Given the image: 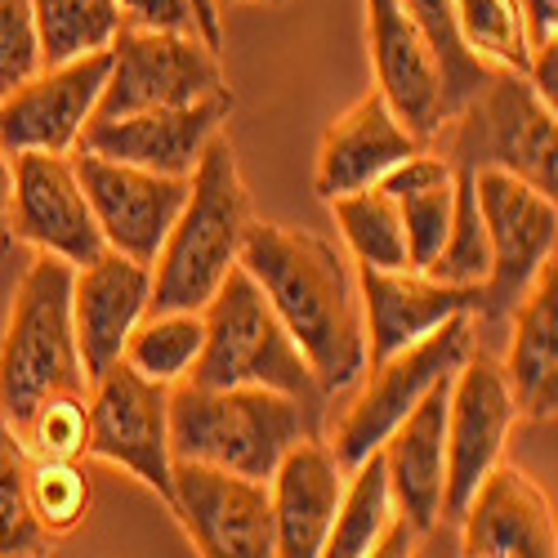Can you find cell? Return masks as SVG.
<instances>
[{
  "instance_id": "obj_13",
  "label": "cell",
  "mask_w": 558,
  "mask_h": 558,
  "mask_svg": "<svg viewBox=\"0 0 558 558\" xmlns=\"http://www.w3.org/2000/svg\"><path fill=\"white\" fill-rule=\"evenodd\" d=\"M10 179H14V197H10L14 242L59 255L72 268L108 251L95 210H89L85 189L76 179L72 153H14Z\"/></svg>"
},
{
  "instance_id": "obj_31",
  "label": "cell",
  "mask_w": 558,
  "mask_h": 558,
  "mask_svg": "<svg viewBox=\"0 0 558 558\" xmlns=\"http://www.w3.org/2000/svg\"><path fill=\"white\" fill-rule=\"evenodd\" d=\"M202 313H148L125 340V362L157 385H179L202 353Z\"/></svg>"
},
{
  "instance_id": "obj_28",
  "label": "cell",
  "mask_w": 558,
  "mask_h": 558,
  "mask_svg": "<svg viewBox=\"0 0 558 558\" xmlns=\"http://www.w3.org/2000/svg\"><path fill=\"white\" fill-rule=\"evenodd\" d=\"M402 10L415 19V27H421V36L429 40V50L438 59L442 108H447V121H451L492 81L496 68L464 45L460 23H456V0H402Z\"/></svg>"
},
{
  "instance_id": "obj_23",
  "label": "cell",
  "mask_w": 558,
  "mask_h": 558,
  "mask_svg": "<svg viewBox=\"0 0 558 558\" xmlns=\"http://www.w3.org/2000/svg\"><path fill=\"white\" fill-rule=\"evenodd\" d=\"M344 492V470L331 456L327 438H300L277 470L268 474V505H272V554L282 558H317L327 545Z\"/></svg>"
},
{
  "instance_id": "obj_1",
  "label": "cell",
  "mask_w": 558,
  "mask_h": 558,
  "mask_svg": "<svg viewBox=\"0 0 558 558\" xmlns=\"http://www.w3.org/2000/svg\"><path fill=\"white\" fill-rule=\"evenodd\" d=\"M238 264L255 277V287L282 317V327L300 344L322 393H340L366 371V322L357 272L344 251L308 228L291 223H255Z\"/></svg>"
},
{
  "instance_id": "obj_9",
  "label": "cell",
  "mask_w": 558,
  "mask_h": 558,
  "mask_svg": "<svg viewBox=\"0 0 558 558\" xmlns=\"http://www.w3.org/2000/svg\"><path fill=\"white\" fill-rule=\"evenodd\" d=\"M85 411V456L134 474L161 496V505H170V385L138 376L125 357H117L108 371L89 380Z\"/></svg>"
},
{
  "instance_id": "obj_5",
  "label": "cell",
  "mask_w": 558,
  "mask_h": 558,
  "mask_svg": "<svg viewBox=\"0 0 558 558\" xmlns=\"http://www.w3.org/2000/svg\"><path fill=\"white\" fill-rule=\"evenodd\" d=\"M202 353L193 371L183 380L206 385V389H228V385H264L277 393H291L304 407L322 415L331 398L322 393L317 376L308 371L300 344L282 327V317L272 313L264 291L255 287V277L238 264L219 291L202 308Z\"/></svg>"
},
{
  "instance_id": "obj_30",
  "label": "cell",
  "mask_w": 558,
  "mask_h": 558,
  "mask_svg": "<svg viewBox=\"0 0 558 558\" xmlns=\"http://www.w3.org/2000/svg\"><path fill=\"white\" fill-rule=\"evenodd\" d=\"M27 474H32V451L23 434L0 415V558L50 554V541H54L32 514Z\"/></svg>"
},
{
  "instance_id": "obj_40",
  "label": "cell",
  "mask_w": 558,
  "mask_h": 558,
  "mask_svg": "<svg viewBox=\"0 0 558 558\" xmlns=\"http://www.w3.org/2000/svg\"><path fill=\"white\" fill-rule=\"evenodd\" d=\"M10 197H14V179H10V157L0 153V259L14 251V223H10Z\"/></svg>"
},
{
  "instance_id": "obj_35",
  "label": "cell",
  "mask_w": 558,
  "mask_h": 558,
  "mask_svg": "<svg viewBox=\"0 0 558 558\" xmlns=\"http://www.w3.org/2000/svg\"><path fill=\"white\" fill-rule=\"evenodd\" d=\"M19 434H23L32 456L81 460L85 456V434H89L85 393H54V398H45Z\"/></svg>"
},
{
  "instance_id": "obj_27",
  "label": "cell",
  "mask_w": 558,
  "mask_h": 558,
  "mask_svg": "<svg viewBox=\"0 0 558 558\" xmlns=\"http://www.w3.org/2000/svg\"><path fill=\"white\" fill-rule=\"evenodd\" d=\"M32 19L40 40V68L99 54L121 32L117 0H32Z\"/></svg>"
},
{
  "instance_id": "obj_33",
  "label": "cell",
  "mask_w": 558,
  "mask_h": 558,
  "mask_svg": "<svg viewBox=\"0 0 558 558\" xmlns=\"http://www.w3.org/2000/svg\"><path fill=\"white\" fill-rule=\"evenodd\" d=\"M27 500L36 523L50 536H68L89 519L95 505V483L81 470L76 460H50V456H32V474H27Z\"/></svg>"
},
{
  "instance_id": "obj_17",
  "label": "cell",
  "mask_w": 558,
  "mask_h": 558,
  "mask_svg": "<svg viewBox=\"0 0 558 558\" xmlns=\"http://www.w3.org/2000/svg\"><path fill=\"white\" fill-rule=\"evenodd\" d=\"M366 45L371 68H376V89L393 108V117L421 144H434L447 125L442 76L429 40L402 10V0H366Z\"/></svg>"
},
{
  "instance_id": "obj_19",
  "label": "cell",
  "mask_w": 558,
  "mask_h": 558,
  "mask_svg": "<svg viewBox=\"0 0 558 558\" xmlns=\"http://www.w3.org/2000/svg\"><path fill=\"white\" fill-rule=\"evenodd\" d=\"M357 295L366 322V366L415 344L456 313H478V287H451L421 268H366L357 264Z\"/></svg>"
},
{
  "instance_id": "obj_42",
  "label": "cell",
  "mask_w": 558,
  "mask_h": 558,
  "mask_svg": "<svg viewBox=\"0 0 558 558\" xmlns=\"http://www.w3.org/2000/svg\"><path fill=\"white\" fill-rule=\"evenodd\" d=\"M223 5H287V0H219V10Z\"/></svg>"
},
{
  "instance_id": "obj_25",
  "label": "cell",
  "mask_w": 558,
  "mask_h": 558,
  "mask_svg": "<svg viewBox=\"0 0 558 558\" xmlns=\"http://www.w3.org/2000/svg\"><path fill=\"white\" fill-rule=\"evenodd\" d=\"M380 189L398 202L402 232H407V259L411 268H429L447 242V223H451V197H456V166L434 153L429 144L402 157Z\"/></svg>"
},
{
  "instance_id": "obj_6",
  "label": "cell",
  "mask_w": 558,
  "mask_h": 558,
  "mask_svg": "<svg viewBox=\"0 0 558 558\" xmlns=\"http://www.w3.org/2000/svg\"><path fill=\"white\" fill-rule=\"evenodd\" d=\"M447 125L451 138L442 157L456 170H505L545 197L558 193V121L523 72L496 68Z\"/></svg>"
},
{
  "instance_id": "obj_39",
  "label": "cell",
  "mask_w": 558,
  "mask_h": 558,
  "mask_svg": "<svg viewBox=\"0 0 558 558\" xmlns=\"http://www.w3.org/2000/svg\"><path fill=\"white\" fill-rule=\"evenodd\" d=\"M519 14H523V32L532 50L558 40V0H519Z\"/></svg>"
},
{
  "instance_id": "obj_37",
  "label": "cell",
  "mask_w": 558,
  "mask_h": 558,
  "mask_svg": "<svg viewBox=\"0 0 558 558\" xmlns=\"http://www.w3.org/2000/svg\"><path fill=\"white\" fill-rule=\"evenodd\" d=\"M117 5H121V27H138V32H189V36L197 32L193 0H117Z\"/></svg>"
},
{
  "instance_id": "obj_4",
  "label": "cell",
  "mask_w": 558,
  "mask_h": 558,
  "mask_svg": "<svg viewBox=\"0 0 558 558\" xmlns=\"http://www.w3.org/2000/svg\"><path fill=\"white\" fill-rule=\"evenodd\" d=\"M85 366L72 331V264L36 251L0 336V415L23 429L54 393H85Z\"/></svg>"
},
{
  "instance_id": "obj_2",
  "label": "cell",
  "mask_w": 558,
  "mask_h": 558,
  "mask_svg": "<svg viewBox=\"0 0 558 558\" xmlns=\"http://www.w3.org/2000/svg\"><path fill=\"white\" fill-rule=\"evenodd\" d=\"M251 228V193L223 130L202 148L161 251L153 255L148 313H202L223 277L238 268Z\"/></svg>"
},
{
  "instance_id": "obj_20",
  "label": "cell",
  "mask_w": 558,
  "mask_h": 558,
  "mask_svg": "<svg viewBox=\"0 0 558 558\" xmlns=\"http://www.w3.org/2000/svg\"><path fill=\"white\" fill-rule=\"evenodd\" d=\"M460 554L470 558H554L558 532L545 492L509 460H496L460 514Z\"/></svg>"
},
{
  "instance_id": "obj_16",
  "label": "cell",
  "mask_w": 558,
  "mask_h": 558,
  "mask_svg": "<svg viewBox=\"0 0 558 558\" xmlns=\"http://www.w3.org/2000/svg\"><path fill=\"white\" fill-rule=\"evenodd\" d=\"M228 112H232V95L197 99V104H183V108L89 117L72 153H95V157H108V161H121V166L189 179L202 148L223 130Z\"/></svg>"
},
{
  "instance_id": "obj_32",
  "label": "cell",
  "mask_w": 558,
  "mask_h": 558,
  "mask_svg": "<svg viewBox=\"0 0 558 558\" xmlns=\"http://www.w3.org/2000/svg\"><path fill=\"white\" fill-rule=\"evenodd\" d=\"M487 268H492V246H487L483 206H478V193H474V170H456L447 242H442L438 259L425 272L438 277V282H451V287H478L483 291Z\"/></svg>"
},
{
  "instance_id": "obj_14",
  "label": "cell",
  "mask_w": 558,
  "mask_h": 558,
  "mask_svg": "<svg viewBox=\"0 0 558 558\" xmlns=\"http://www.w3.org/2000/svg\"><path fill=\"white\" fill-rule=\"evenodd\" d=\"M108 63V50L54 63L0 95V153H72L85 121L99 108Z\"/></svg>"
},
{
  "instance_id": "obj_10",
  "label": "cell",
  "mask_w": 558,
  "mask_h": 558,
  "mask_svg": "<svg viewBox=\"0 0 558 558\" xmlns=\"http://www.w3.org/2000/svg\"><path fill=\"white\" fill-rule=\"evenodd\" d=\"M108 81L95 117H125L148 108H183L197 99L228 95L219 50L197 32H138L121 27L108 45Z\"/></svg>"
},
{
  "instance_id": "obj_41",
  "label": "cell",
  "mask_w": 558,
  "mask_h": 558,
  "mask_svg": "<svg viewBox=\"0 0 558 558\" xmlns=\"http://www.w3.org/2000/svg\"><path fill=\"white\" fill-rule=\"evenodd\" d=\"M193 10H197V32L206 45H223V10H219V0H193Z\"/></svg>"
},
{
  "instance_id": "obj_26",
  "label": "cell",
  "mask_w": 558,
  "mask_h": 558,
  "mask_svg": "<svg viewBox=\"0 0 558 558\" xmlns=\"http://www.w3.org/2000/svg\"><path fill=\"white\" fill-rule=\"evenodd\" d=\"M398 514L393 509V492H389V474H385V460L380 451H371L366 460H357L344 492H340V509H336V523L327 532V545L322 554L331 558H362V554H376L389 519Z\"/></svg>"
},
{
  "instance_id": "obj_8",
  "label": "cell",
  "mask_w": 558,
  "mask_h": 558,
  "mask_svg": "<svg viewBox=\"0 0 558 558\" xmlns=\"http://www.w3.org/2000/svg\"><path fill=\"white\" fill-rule=\"evenodd\" d=\"M474 193L483 206L487 223V246H492V268L483 282V300L474 313L478 331H500L532 277L541 272L545 259H554L558 242V206L554 197L536 193L532 183L505 170H474Z\"/></svg>"
},
{
  "instance_id": "obj_11",
  "label": "cell",
  "mask_w": 558,
  "mask_h": 558,
  "mask_svg": "<svg viewBox=\"0 0 558 558\" xmlns=\"http://www.w3.org/2000/svg\"><path fill=\"white\" fill-rule=\"evenodd\" d=\"M519 425V407L509 380L492 353L470 349L451 376L447 393V483H442V527L460 523L474 487L505 456V442Z\"/></svg>"
},
{
  "instance_id": "obj_3",
  "label": "cell",
  "mask_w": 558,
  "mask_h": 558,
  "mask_svg": "<svg viewBox=\"0 0 558 558\" xmlns=\"http://www.w3.org/2000/svg\"><path fill=\"white\" fill-rule=\"evenodd\" d=\"M322 415L291 393L264 385L206 389L193 380L170 385V456L264 478L300 438L317 434Z\"/></svg>"
},
{
  "instance_id": "obj_12",
  "label": "cell",
  "mask_w": 558,
  "mask_h": 558,
  "mask_svg": "<svg viewBox=\"0 0 558 558\" xmlns=\"http://www.w3.org/2000/svg\"><path fill=\"white\" fill-rule=\"evenodd\" d=\"M170 514L206 558H268L272 505L268 483L202 460L170 464Z\"/></svg>"
},
{
  "instance_id": "obj_38",
  "label": "cell",
  "mask_w": 558,
  "mask_h": 558,
  "mask_svg": "<svg viewBox=\"0 0 558 558\" xmlns=\"http://www.w3.org/2000/svg\"><path fill=\"white\" fill-rule=\"evenodd\" d=\"M523 76H527V85L536 89V95H541L549 108H558V40L536 45Z\"/></svg>"
},
{
  "instance_id": "obj_29",
  "label": "cell",
  "mask_w": 558,
  "mask_h": 558,
  "mask_svg": "<svg viewBox=\"0 0 558 558\" xmlns=\"http://www.w3.org/2000/svg\"><path fill=\"white\" fill-rule=\"evenodd\" d=\"M340 238L349 246V255L366 268H411L407 259V232H402V215L398 202L380 189H362V193H344L336 202H327Z\"/></svg>"
},
{
  "instance_id": "obj_7",
  "label": "cell",
  "mask_w": 558,
  "mask_h": 558,
  "mask_svg": "<svg viewBox=\"0 0 558 558\" xmlns=\"http://www.w3.org/2000/svg\"><path fill=\"white\" fill-rule=\"evenodd\" d=\"M474 344H478L474 313H456V317L442 322V327H434L429 336H421L415 344H407V349H398L385 362L371 366V380L362 385L353 407H344V415L336 421V429L327 438L331 456L340 460V470L349 474L357 460L380 451V442L393 434V425L438 380H447L451 371L470 357Z\"/></svg>"
},
{
  "instance_id": "obj_15",
  "label": "cell",
  "mask_w": 558,
  "mask_h": 558,
  "mask_svg": "<svg viewBox=\"0 0 558 558\" xmlns=\"http://www.w3.org/2000/svg\"><path fill=\"white\" fill-rule=\"evenodd\" d=\"M72 166H76V179L85 189L89 210H95V223L104 232L108 251H121L138 264H153L183 197H189V179L121 166L95 153H72Z\"/></svg>"
},
{
  "instance_id": "obj_22",
  "label": "cell",
  "mask_w": 558,
  "mask_h": 558,
  "mask_svg": "<svg viewBox=\"0 0 558 558\" xmlns=\"http://www.w3.org/2000/svg\"><path fill=\"white\" fill-rule=\"evenodd\" d=\"M415 148H425L385 104L380 89L362 95L344 117L331 121L322 134L317 166H313V193L322 202H336L344 193L376 189V183Z\"/></svg>"
},
{
  "instance_id": "obj_36",
  "label": "cell",
  "mask_w": 558,
  "mask_h": 558,
  "mask_svg": "<svg viewBox=\"0 0 558 558\" xmlns=\"http://www.w3.org/2000/svg\"><path fill=\"white\" fill-rule=\"evenodd\" d=\"M40 72V40L32 0H0V95Z\"/></svg>"
},
{
  "instance_id": "obj_18",
  "label": "cell",
  "mask_w": 558,
  "mask_h": 558,
  "mask_svg": "<svg viewBox=\"0 0 558 558\" xmlns=\"http://www.w3.org/2000/svg\"><path fill=\"white\" fill-rule=\"evenodd\" d=\"M153 300V264H138L121 251H104L72 268V331L81 349L85 380L108 371Z\"/></svg>"
},
{
  "instance_id": "obj_24",
  "label": "cell",
  "mask_w": 558,
  "mask_h": 558,
  "mask_svg": "<svg viewBox=\"0 0 558 558\" xmlns=\"http://www.w3.org/2000/svg\"><path fill=\"white\" fill-rule=\"evenodd\" d=\"M519 415L549 421L558 407V264L545 259L509 313V353L500 362Z\"/></svg>"
},
{
  "instance_id": "obj_34",
  "label": "cell",
  "mask_w": 558,
  "mask_h": 558,
  "mask_svg": "<svg viewBox=\"0 0 558 558\" xmlns=\"http://www.w3.org/2000/svg\"><path fill=\"white\" fill-rule=\"evenodd\" d=\"M456 23H460L464 45L474 54H483L492 68L527 72L532 45L523 32L519 0H456Z\"/></svg>"
},
{
  "instance_id": "obj_21",
  "label": "cell",
  "mask_w": 558,
  "mask_h": 558,
  "mask_svg": "<svg viewBox=\"0 0 558 558\" xmlns=\"http://www.w3.org/2000/svg\"><path fill=\"white\" fill-rule=\"evenodd\" d=\"M456 376V371H451ZM451 376L438 380L415 402L393 434L380 442V460L389 474L393 509L411 523L415 536H434L442 527V483H447V393Z\"/></svg>"
}]
</instances>
